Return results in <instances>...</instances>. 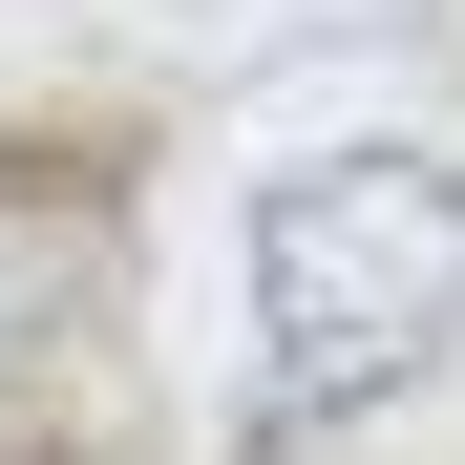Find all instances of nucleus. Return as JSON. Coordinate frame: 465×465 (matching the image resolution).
<instances>
[{"instance_id":"1","label":"nucleus","mask_w":465,"mask_h":465,"mask_svg":"<svg viewBox=\"0 0 465 465\" xmlns=\"http://www.w3.org/2000/svg\"><path fill=\"white\" fill-rule=\"evenodd\" d=\"M465 339V170L423 148H339L254 212V381L275 423H360Z\"/></svg>"}]
</instances>
